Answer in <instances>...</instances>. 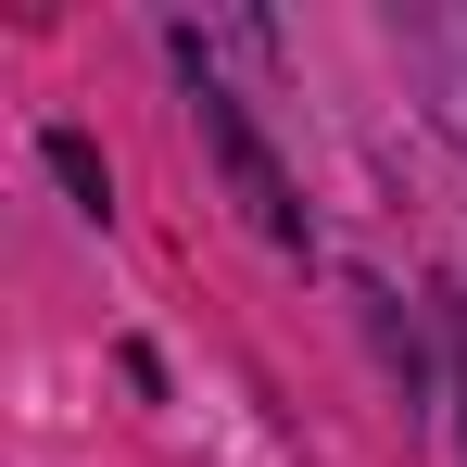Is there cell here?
I'll use <instances>...</instances> for the list:
<instances>
[{
    "label": "cell",
    "mask_w": 467,
    "mask_h": 467,
    "mask_svg": "<svg viewBox=\"0 0 467 467\" xmlns=\"http://www.w3.org/2000/svg\"><path fill=\"white\" fill-rule=\"evenodd\" d=\"M51 177H64V190H77L88 215H101V164H88V140H51Z\"/></svg>",
    "instance_id": "obj_1"
}]
</instances>
